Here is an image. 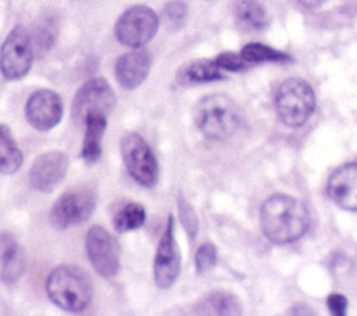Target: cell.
Returning <instances> with one entry per match:
<instances>
[{
    "instance_id": "obj_4",
    "label": "cell",
    "mask_w": 357,
    "mask_h": 316,
    "mask_svg": "<svg viewBox=\"0 0 357 316\" xmlns=\"http://www.w3.org/2000/svg\"><path fill=\"white\" fill-rule=\"evenodd\" d=\"M275 106L279 118L289 127H301L315 109V96L311 86L298 78H289L280 84Z\"/></svg>"
},
{
    "instance_id": "obj_25",
    "label": "cell",
    "mask_w": 357,
    "mask_h": 316,
    "mask_svg": "<svg viewBox=\"0 0 357 316\" xmlns=\"http://www.w3.org/2000/svg\"><path fill=\"white\" fill-rule=\"evenodd\" d=\"M187 7L181 1H172L163 10V21L169 29H178L185 19Z\"/></svg>"
},
{
    "instance_id": "obj_13",
    "label": "cell",
    "mask_w": 357,
    "mask_h": 316,
    "mask_svg": "<svg viewBox=\"0 0 357 316\" xmlns=\"http://www.w3.org/2000/svg\"><path fill=\"white\" fill-rule=\"evenodd\" d=\"M68 170V157L64 152L50 150L35 159L29 170V181L39 192H52Z\"/></svg>"
},
{
    "instance_id": "obj_6",
    "label": "cell",
    "mask_w": 357,
    "mask_h": 316,
    "mask_svg": "<svg viewBox=\"0 0 357 316\" xmlns=\"http://www.w3.org/2000/svg\"><path fill=\"white\" fill-rule=\"evenodd\" d=\"M120 150L127 171L138 184L151 188L158 182V161L149 145L139 134L130 132L124 135Z\"/></svg>"
},
{
    "instance_id": "obj_15",
    "label": "cell",
    "mask_w": 357,
    "mask_h": 316,
    "mask_svg": "<svg viewBox=\"0 0 357 316\" xmlns=\"http://www.w3.org/2000/svg\"><path fill=\"white\" fill-rule=\"evenodd\" d=\"M151 54L145 49H135L119 57L114 67V74L119 84L126 89H135L149 74Z\"/></svg>"
},
{
    "instance_id": "obj_21",
    "label": "cell",
    "mask_w": 357,
    "mask_h": 316,
    "mask_svg": "<svg viewBox=\"0 0 357 316\" xmlns=\"http://www.w3.org/2000/svg\"><path fill=\"white\" fill-rule=\"evenodd\" d=\"M223 75L220 74V68L216 61L212 60H198L181 70L178 79L184 84L188 82H209L220 79Z\"/></svg>"
},
{
    "instance_id": "obj_20",
    "label": "cell",
    "mask_w": 357,
    "mask_h": 316,
    "mask_svg": "<svg viewBox=\"0 0 357 316\" xmlns=\"http://www.w3.org/2000/svg\"><path fill=\"white\" fill-rule=\"evenodd\" d=\"M22 152L17 146L10 129L0 124V173L13 174L22 164Z\"/></svg>"
},
{
    "instance_id": "obj_23",
    "label": "cell",
    "mask_w": 357,
    "mask_h": 316,
    "mask_svg": "<svg viewBox=\"0 0 357 316\" xmlns=\"http://www.w3.org/2000/svg\"><path fill=\"white\" fill-rule=\"evenodd\" d=\"M241 57L247 63H265V61H284L290 57L273 47L262 43H248L241 50Z\"/></svg>"
},
{
    "instance_id": "obj_30",
    "label": "cell",
    "mask_w": 357,
    "mask_h": 316,
    "mask_svg": "<svg viewBox=\"0 0 357 316\" xmlns=\"http://www.w3.org/2000/svg\"><path fill=\"white\" fill-rule=\"evenodd\" d=\"M297 4L305 7V8H314V7H318L321 6L324 1L326 0H294Z\"/></svg>"
},
{
    "instance_id": "obj_5",
    "label": "cell",
    "mask_w": 357,
    "mask_h": 316,
    "mask_svg": "<svg viewBox=\"0 0 357 316\" xmlns=\"http://www.w3.org/2000/svg\"><path fill=\"white\" fill-rule=\"evenodd\" d=\"M33 46L28 29L17 25L0 47V72L6 79L24 78L33 61Z\"/></svg>"
},
{
    "instance_id": "obj_27",
    "label": "cell",
    "mask_w": 357,
    "mask_h": 316,
    "mask_svg": "<svg viewBox=\"0 0 357 316\" xmlns=\"http://www.w3.org/2000/svg\"><path fill=\"white\" fill-rule=\"evenodd\" d=\"M216 263V248L213 244H202L195 253V269L198 273L208 271Z\"/></svg>"
},
{
    "instance_id": "obj_10",
    "label": "cell",
    "mask_w": 357,
    "mask_h": 316,
    "mask_svg": "<svg viewBox=\"0 0 357 316\" xmlns=\"http://www.w3.org/2000/svg\"><path fill=\"white\" fill-rule=\"evenodd\" d=\"M86 256L102 277H114L120 270L119 241L102 226H92L85 237Z\"/></svg>"
},
{
    "instance_id": "obj_14",
    "label": "cell",
    "mask_w": 357,
    "mask_h": 316,
    "mask_svg": "<svg viewBox=\"0 0 357 316\" xmlns=\"http://www.w3.org/2000/svg\"><path fill=\"white\" fill-rule=\"evenodd\" d=\"M328 195L344 210L357 212V164L350 163L336 168L328 180Z\"/></svg>"
},
{
    "instance_id": "obj_9",
    "label": "cell",
    "mask_w": 357,
    "mask_h": 316,
    "mask_svg": "<svg viewBox=\"0 0 357 316\" xmlns=\"http://www.w3.org/2000/svg\"><path fill=\"white\" fill-rule=\"evenodd\" d=\"M96 207V195L92 189L81 188L63 193L52 206L50 223L57 230H64L86 221Z\"/></svg>"
},
{
    "instance_id": "obj_1",
    "label": "cell",
    "mask_w": 357,
    "mask_h": 316,
    "mask_svg": "<svg viewBox=\"0 0 357 316\" xmlns=\"http://www.w3.org/2000/svg\"><path fill=\"white\" fill-rule=\"evenodd\" d=\"M261 228L273 244H289L304 235L310 226L307 209L297 199L278 193L261 206Z\"/></svg>"
},
{
    "instance_id": "obj_18",
    "label": "cell",
    "mask_w": 357,
    "mask_h": 316,
    "mask_svg": "<svg viewBox=\"0 0 357 316\" xmlns=\"http://www.w3.org/2000/svg\"><path fill=\"white\" fill-rule=\"evenodd\" d=\"M234 14L238 25L245 31H259L268 24V17L257 0H236Z\"/></svg>"
},
{
    "instance_id": "obj_12",
    "label": "cell",
    "mask_w": 357,
    "mask_h": 316,
    "mask_svg": "<svg viewBox=\"0 0 357 316\" xmlns=\"http://www.w3.org/2000/svg\"><path fill=\"white\" fill-rule=\"evenodd\" d=\"M25 116L35 129L49 131L63 117V100L54 90L39 89L29 96L25 104Z\"/></svg>"
},
{
    "instance_id": "obj_24",
    "label": "cell",
    "mask_w": 357,
    "mask_h": 316,
    "mask_svg": "<svg viewBox=\"0 0 357 316\" xmlns=\"http://www.w3.org/2000/svg\"><path fill=\"white\" fill-rule=\"evenodd\" d=\"M29 35H31V40H32V46H33V53L35 52L38 54L46 53L53 46L56 36H57L53 19L45 18V19L39 21L36 28L33 29V33H29Z\"/></svg>"
},
{
    "instance_id": "obj_19",
    "label": "cell",
    "mask_w": 357,
    "mask_h": 316,
    "mask_svg": "<svg viewBox=\"0 0 357 316\" xmlns=\"http://www.w3.org/2000/svg\"><path fill=\"white\" fill-rule=\"evenodd\" d=\"M197 312L204 315H240L241 305L230 292L215 291L197 306Z\"/></svg>"
},
{
    "instance_id": "obj_8",
    "label": "cell",
    "mask_w": 357,
    "mask_h": 316,
    "mask_svg": "<svg viewBox=\"0 0 357 316\" xmlns=\"http://www.w3.org/2000/svg\"><path fill=\"white\" fill-rule=\"evenodd\" d=\"M158 26L159 19L152 8L134 6L120 15L114 33L120 43L130 47H141L155 36Z\"/></svg>"
},
{
    "instance_id": "obj_22",
    "label": "cell",
    "mask_w": 357,
    "mask_h": 316,
    "mask_svg": "<svg viewBox=\"0 0 357 316\" xmlns=\"http://www.w3.org/2000/svg\"><path fill=\"white\" fill-rule=\"evenodd\" d=\"M145 209L139 203L124 205L113 217V224L116 231L127 232L139 228L145 223Z\"/></svg>"
},
{
    "instance_id": "obj_2",
    "label": "cell",
    "mask_w": 357,
    "mask_h": 316,
    "mask_svg": "<svg viewBox=\"0 0 357 316\" xmlns=\"http://www.w3.org/2000/svg\"><path fill=\"white\" fill-rule=\"evenodd\" d=\"M46 294L60 309L77 313L91 303L93 284L84 269L74 264H63L49 274Z\"/></svg>"
},
{
    "instance_id": "obj_16",
    "label": "cell",
    "mask_w": 357,
    "mask_h": 316,
    "mask_svg": "<svg viewBox=\"0 0 357 316\" xmlns=\"http://www.w3.org/2000/svg\"><path fill=\"white\" fill-rule=\"evenodd\" d=\"M25 271V255L18 241L10 234H0V281L17 283Z\"/></svg>"
},
{
    "instance_id": "obj_7",
    "label": "cell",
    "mask_w": 357,
    "mask_h": 316,
    "mask_svg": "<svg viewBox=\"0 0 357 316\" xmlns=\"http://www.w3.org/2000/svg\"><path fill=\"white\" fill-rule=\"evenodd\" d=\"M116 104V95L105 78H93L85 82L75 93L71 116L78 125L92 114L109 116Z\"/></svg>"
},
{
    "instance_id": "obj_28",
    "label": "cell",
    "mask_w": 357,
    "mask_h": 316,
    "mask_svg": "<svg viewBox=\"0 0 357 316\" xmlns=\"http://www.w3.org/2000/svg\"><path fill=\"white\" fill-rule=\"evenodd\" d=\"M216 64L219 65V68L223 70H229V71H240L244 70L247 67V61L241 57V54H236V53H222L216 57Z\"/></svg>"
},
{
    "instance_id": "obj_26",
    "label": "cell",
    "mask_w": 357,
    "mask_h": 316,
    "mask_svg": "<svg viewBox=\"0 0 357 316\" xmlns=\"http://www.w3.org/2000/svg\"><path fill=\"white\" fill-rule=\"evenodd\" d=\"M178 216L184 230L187 231L188 237L192 239L198 232V220L194 213V209L184 198H178Z\"/></svg>"
},
{
    "instance_id": "obj_17",
    "label": "cell",
    "mask_w": 357,
    "mask_h": 316,
    "mask_svg": "<svg viewBox=\"0 0 357 316\" xmlns=\"http://www.w3.org/2000/svg\"><path fill=\"white\" fill-rule=\"evenodd\" d=\"M107 117L102 114L89 116L85 123V135L81 149V157L86 164H93L100 159L102 155V138L106 129Z\"/></svg>"
},
{
    "instance_id": "obj_29",
    "label": "cell",
    "mask_w": 357,
    "mask_h": 316,
    "mask_svg": "<svg viewBox=\"0 0 357 316\" xmlns=\"http://www.w3.org/2000/svg\"><path fill=\"white\" fill-rule=\"evenodd\" d=\"M326 305L333 315H344L347 308V299L340 294H331L326 299Z\"/></svg>"
},
{
    "instance_id": "obj_11",
    "label": "cell",
    "mask_w": 357,
    "mask_h": 316,
    "mask_svg": "<svg viewBox=\"0 0 357 316\" xmlns=\"http://www.w3.org/2000/svg\"><path fill=\"white\" fill-rule=\"evenodd\" d=\"M180 271V252L174 239V220L170 214L166 228L162 232L155 260L153 277L159 288H169L176 281Z\"/></svg>"
},
{
    "instance_id": "obj_3",
    "label": "cell",
    "mask_w": 357,
    "mask_h": 316,
    "mask_svg": "<svg viewBox=\"0 0 357 316\" xmlns=\"http://www.w3.org/2000/svg\"><path fill=\"white\" fill-rule=\"evenodd\" d=\"M240 121V109L225 95L205 96L194 107V123L209 139L225 141L230 138Z\"/></svg>"
}]
</instances>
